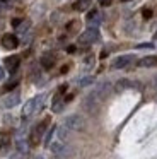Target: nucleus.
Segmentation results:
<instances>
[{
	"label": "nucleus",
	"instance_id": "obj_11",
	"mask_svg": "<svg viewBox=\"0 0 157 159\" xmlns=\"http://www.w3.org/2000/svg\"><path fill=\"white\" fill-rule=\"evenodd\" d=\"M101 19H102V16H101L99 11H91V12H87V16H85V22H87L89 26H92V28H96V26L101 22Z\"/></svg>",
	"mask_w": 157,
	"mask_h": 159
},
{
	"label": "nucleus",
	"instance_id": "obj_33",
	"mask_svg": "<svg viewBox=\"0 0 157 159\" xmlns=\"http://www.w3.org/2000/svg\"><path fill=\"white\" fill-rule=\"evenodd\" d=\"M154 39H157V33H155V34H154Z\"/></svg>",
	"mask_w": 157,
	"mask_h": 159
},
{
	"label": "nucleus",
	"instance_id": "obj_16",
	"mask_svg": "<svg viewBox=\"0 0 157 159\" xmlns=\"http://www.w3.org/2000/svg\"><path fill=\"white\" fill-rule=\"evenodd\" d=\"M16 147H17V151H19L20 154H26V152H27V140L24 139L22 134L17 135V139H16Z\"/></svg>",
	"mask_w": 157,
	"mask_h": 159
},
{
	"label": "nucleus",
	"instance_id": "obj_7",
	"mask_svg": "<svg viewBox=\"0 0 157 159\" xmlns=\"http://www.w3.org/2000/svg\"><path fill=\"white\" fill-rule=\"evenodd\" d=\"M99 104H101V101H97L92 94H87V96L84 98V101H82V108H84L89 115H96V113H97Z\"/></svg>",
	"mask_w": 157,
	"mask_h": 159
},
{
	"label": "nucleus",
	"instance_id": "obj_2",
	"mask_svg": "<svg viewBox=\"0 0 157 159\" xmlns=\"http://www.w3.org/2000/svg\"><path fill=\"white\" fill-rule=\"evenodd\" d=\"M65 127L74 132H82L85 128V120L80 115H70V116L65 118Z\"/></svg>",
	"mask_w": 157,
	"mask_h": 159
},
{
	"label": "nucleus",
	"instance_id": "obj_32",
	"mask_svg": "<svg viewBox=\"0 0 157 159\" xmlns=\"http://www.w3.org/2000/svg\"><path fill=\"white\" fill-rule=\"evenodd\" d=\"M3 28H5V22H3V19H0V31H2Z\"/></svg>",
	"mask_w": 157,
	"mask_h": 159
},
{
	"label": "nucleus",
	"instance_id": "obj_15",
	"mask_svg": "<svg viewBox=\"0 0 157 159\" xmlns=\"http://www.w3.org/2000/svg\"><path fill=\"white\" fill-rule=\"evenodd\" d=\"M138 67H145V69L157 67V57H143L142 60H138Z\"/></svg>",
	"mask_w": 157,
	"mask_h": 159
},
{
	"label": "nucleus",
	"instance_id": "obj_27",
	"mask_svg": "<svg viewBox=\"0 0 157 159\" xmlns=\"http://www.w3.org/2000/svg\"><path fill=\"white\" fill-rule=\"evenodd\" d=\"M7 2H9V0H0V12L7 9Z\"/></svg>",
	"mask_w": 157,
	"mask_h": 159
},
{
	"label": "nucleus",
	"instance_id": "obj_6",
	"mask_svg": "<svg viewBox=\"0 0 157 159\" xmlns=\"http://www.w3.org/2000/svg\"><path fill=\"white\" fill-rule=\"evenodd\" d=\"M111 89H113L111 82H101V84H97V86H96V89L92 91L91 94H92V96H94L97 101H104L106 98L109 96Z\"/></svg>",
	"mask_w": 157,
	"mask_h": 159
},
{
	"label": "nucleus",
	"instance_id": "obj_3",
	"mask_svg": "<svg viewBox=\"0 0 157 159\" xmlns=\"http://www.w3.org/2000/svg\"><path fill=\"white\" fill-rule=\"evenodd\" d=\"M101 39V34H99L97 28H87L84 33H82L80 36H78V41L82 43V45H92V43L99 41Z\"/></svg>",
	"mask_w": 157,
	"mask_h": 159
},
{
	"label": "nucleus",
	"instance_id": "obj_14",
	"mask_svg": "<svg viewBox=\"0 0 157 159\" xmlns=\"http://www.w3.org/2000/svg\"><path fill=\"white\" fill-rule=\"evenodd\" d=\"M137 84L133 82V80L130 79H119L118 82L114 84V91H118V93H121V91H126V89H132V87H135Z\"/></svg>",
	"mask_w": 157,
	"mask_h": 159
},
{
	"label": "nucleus",
	"instance_id": "obj_5",
	"mask_svg": "<svg viewBox=\"0 0 157 159\" xmlns=\"http://www.w3.org/2000/svg\"><path fill=\"white\" fill-rule=\"evenodd\" d=\"M48 147L51 149V152H53L55 156H60V157H67V156H70L72 154V149L68 147L65 142H61V140H55V142H51Z\"/></svg>",
	"mask_w": 157,
	"mask_h": 159
},
{
	"label": "nucleus",
	"instance_id": "obj_8",
	"mask_svg": "<svg viewBox=\"0 0 157 159\" xmlns=\"http://www.w3.org/2000/svg\"><path fill=\"white\" fill-rule=\"evenodd\" d=\"M133 62H135V55H121V57H116L114 58L113 67H114V69H126V67H130Z\"/></svg>",
	"mask_w": 157,
	"mask_h": 159
},
{
	"label": "nucleus",
	"instance_id": "obj_10",
	"mask_svg": "<svg viewBox=\"0 0 157 159\" xmlns=\"http://www.w3.org/2000/svg\"><path fill=\"white\" fill-rule=\"evenodd\" d=\"M55 62H56V55H55V53H51V52L44 53V55L41 57V60H39L41 67H43V69H46V70H50L51 67L55 65Z\"/></svg>",
	"mask_w": 157,
	"mask_h": 159
},
{
	"label": "nucleus",
	"instance_id": "obj_23",
	"mask_svg": "<svg viewBox=\"0 0 157 159\" xmlns=\"http://www.w3.org/2000/svg\"><path fill=\"white\" fill-rule=\"evenodd\" d=\"M77 29H78V21H70L67 24V31L68 33H75Z\"/></svg>",
	"mask_w": 157,
	"mask_h": 159
},
{
	"label": "nucleus",
	"instance_id": "obj_31",
	"mask_svg": "<svg viewBox=\"0 0 157 159\" xmlns=\"http://www.w3.org/2000/svg\"><path fill=\"white\" fill-rule=\"evenodd\" d=\"M67 52H68V53H74V52H75V46H68Z\"/></svg>",
	"mask_w": 157,
	"mask_h": 159
},
{
	"label": "nucleus",
	"instance_id": "obj_29",
	"mask_svg": "<svg viewBox=\"0 0 157 159\" xmlns=\"http://www.w3.org/2000/svg\"><path fill=\"white\" fill-rule=\"evenodd\" d=\"M3 79H5V69L0 67V80H3Z\"/></svg>",
	"mask_w": 157,
	"mask_h": 159
},
{
	"label": "nucleus",
	"instance_id": "obj_25",
	"mask_svg": "<svg viewBox=\"0 0 157 159\" xmlns=\"http://www.w3.org/2000/svg\"><path fill=\"white\" fill-rule=\"evenodd\" d=\"M142 16H143L145 19H150V17L154 16V12L150 11V9H143V11H142Z\"/></svg>",
	"mask_w": 157,
	"mask_h": 159
},
{
	"label": "nucleus",
	"instance_id": "obj_21",
	"mask_svg": "<svg viewBox=\"0 0 157 159\" xmlns=\"http://www.w3.org/2000/svg\"><path fill=\"white\" fill-rule=\"evenodd\" d=\"M55 132H56V128H55V127H51L50 130H48V134L44 135V145H50L51 144V139H53Z\"/></svg>",
	"mask_w": 157,
	"mask_h": 159
},
{
	"label": "nucleus",
	"instance_id": "obj_22",
	"mask_svg": "<svg viewBox=\"0 0 157 159\" xmlns=\"http://www.w3.org/2000/svg\"><path fill=\"white\" fill-rule=\"evenodd\" d=\"M29 28H31V22L29 21H22L19 26H17V31L22 34V33H26V31H29Z\"/></svg>",
	"mask_w": 157,
	"mask_h": 159
},
{
	"label": "nucleus",
	"instance_id": "obj_9",
	"mask_svg": "<svg viewBox=\"0 0 157 159\" xmlns=\"http://www.w3.org/2000/svg\"><path fill=\"white\" fill-rule=\"evenodd\" d=\"M0 41H2V46L7 50H16L19 46V38L16 34H3Z\"/></svg>",
	"mask_w": 157,
	"mask_h": 159
},
{
	"label": "nucleus",
	"instance_id": "obj_12",
	"mask_svg": "<svg viewBox=\"0 0 157 159\" xmlns=\"http://www.w3.org/2000/svg\"><path fill=\"white\" fill-rule=\"evenodd\" d=\"M19 99H20V94L17 93H10V94H7L5 96V99H3V106L5 108H14V106H17L19 104Z\"/></svg>",
	"mask_w": 157,
	"mask_h": 159
},
{
	"label": "nucleus",
	"instance_id": "obj_30",
	"mask_svg": "<svg viewBox=\"0 0 157 159\" xmlns=\"http://www.w3.org/2000/svg\"><path fill=\"white\" fill-rule=\"evenodd\" d=\"M152 84H154V89H155V91H157V75H155V77H154V80H152Z\"/></svg>",
	"mask_w": 157,
	"mask_h": 159
},
{
	"label": "nucleus",
	"instance_id": "obj_28",
	"mask_svg": "<svg viewBox=\"0 0 157 159\" xmlns=\"http://www.w3.org/2000/svg\"><path fill=\"white\" fill-rule=\"evenodd\" d=\"M20 22H22V19H12V26H14V28H17Z\"/></svg>",
	"mask_w": 157,
	"mask_h": 159
},
{
	"label": "nucleus",
	"instance_id": "obj_4",
	"mask_svg": "<svg viewBox=\"0 0 157 159\" xmlns=\"http://www.w3.org/2000/svg\"><path fill=\"white\" fill-rule=\"evenodd\" d=\"M48 121H50L48 118H46V120H43L41 123H38V125H36V128H34L33 132H31V135H29V144H31V145H38V144H39L41 137H43L44 132H46Z\"/></svg>",
	"mask_w": 157,
	"mask_h": 159
},
{
	"label": "nucleus",
	"instance_id": "obj_19",
	"mask_svg": "<svg viewBox=\"0 0 157 159\" xmlns=\"http://www.w3.org/2000/svg\"><path fill=\"white\" fill-rule=\"evenodd\" d=\"M56 135H58V140H61V142H67L68 140V135H70V130H68L67 127H58L56 128Z\"/></svg>",
	"mask_w": 157,
	"mask_h": 159
},
{
	"label": "nucleus",
	"instance_id": "obj_20",
	"mask_svg": "<svg viewBox=\"0 0 157 159\" xmlns=\"http://www.w3.org/2000/svg\"><path fill=\"white\" fill-rule=\"evenodd\" d=\"M92 82H94V77H92V75H87V77H82V79H78V86H82V87L91 86Z\"/></svg>",
	"mask_w": 157,
	"mask_h": 159
},
{
	"label": "nucleus",
	"instance_id": "obj_1",
	"mask_svg": "<svg viewBox=\"0 0 157 159\" xmlns=\"http://www.w3.org/2000/svg\"><path fill=\"white\" fill-rule=\"evenodd\" d=\"M43 101H44L43 96H36V98H33V99H29L22 108V116L27 118V116H31V115L38 113V111L43 108Z\"/></svg>",
	"mask_w": 157,
	"mask_h": 159
},
{
	"label": "nucleus",
	"instance_id": "obj_17",
	"mask_svg": "<svg viewBox=\"0 0 157 159\" xmlns=\"http://www.w3.org/2000/svg\"><path fill=\"white\" fill-rule=\"evenodd\" d=\"M91 4H92V0H77V2L74 4V11L85 12L89 7H91Z\"/></svg>",
	"mask_w": 157,
	"mask_h": 159
},
{
	"label": "nucleus",
	"instance_id": "obj_35",
	"mask_svg": "<svg viewBox=\"0 0 157 159\" xmlns=\"http://www.w3.org/2000/svg\"><path fill=\"white\" fill-rule=\"evenodd\" d=\"M123 2H126V0H123Z\"/></svg>",
	"mask_w": 157,
	"mask_h": 159
},
{
	"label": "nucleus",
	"instance_id": "obj_13",
	"mask_svg": "<svg viewBox=\"0 0 157 159\" xmlns=\"http://www.w3.org/2000/svg\"><path fill=\"white\" fill-rule=\"evenodd\" d=\"M19 57L12 55V57H7L5 60H3V65H5V69L9 70V72H16L17 69H19Z\"/></svg>",
	"mask_w": 157,
	"mask_h": 159
},
{
	"label": "nucleus",
	"instance_id": "obj_24",
	"mask_svg": "<svg viewBox=\"0 0 157 159\" xmlns=\"http://www.w3.org/2000/svg\"><path fill=\"white\" fill-rule=\"evenodd\" d=\"M17 84H19V80H17V79H12L10 82H7V84H5V91H12L14 87L17 86Z\"/></svg>",
	"mask_w": 157,
	"mask_h": 159
},
{
	"label": "nucleus",
	"instance_id": "obj_34",
	"mask_svg": "<svg viewBox=\"0 0 157 159\" xmlns=\"http://www.w3.org/2000/svg\"><path fill=\"white\" fill-rule=\"evenodd\" d=\"M51 159H56V157H51Z\"/></svg>",
	"mask_w": 157,
	"mask_h": 159
},
{
	"label": "nucleus",
	"instance_id": "obj_26",
	"mask_svg": "<svg viewBox=\"0 0 157 159\" xmlns=\"http://www.w3.org/2000/svg\"><path fill=\"white\" fill-rule=\"evenodd\" d=\"M142 48H152L150 43H142V45H137V50H142Z\"/></svg>",
	"mask_w": 157,
	"mask_h": 159
},
{
	"label": "nucleus",
	"instance_id": "obj_18",
	"mask_svg": "<svg viewBox=\"0 0 157 159\" xmlns=\"http://www.w3.org/2000/svg\"><path fill=\"white\" fill-rule=\"evenodd\" d=\"M63 104H65V101L61 99V94L56 93V96L53 98V111L55 113H60V111L63 110Z\"/></svg>",
	"mask_w": 157,
	"mask_h": 159
}]
</instances>
